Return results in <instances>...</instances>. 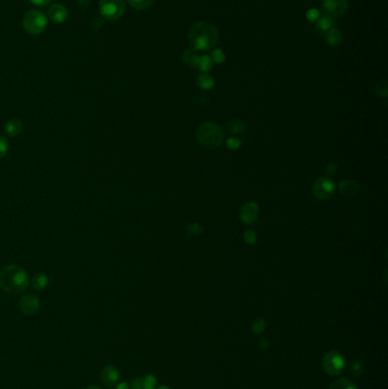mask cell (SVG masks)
Wrapping results in <instances>:
<instances>
[{
  "label": "cell",
  "instance_id": "1",
  "mask_svg": "<svg viewBox=\"0 0 388 389\" xmlns=\"http://www.w3.org/2000/svg\"><path fill=\"white\" fill-rule=\"evenodd\" d=\"M188 39L195 50H209L218 42L219 31L212 23L197 22L190 27Z\"/></svg>",
  "mask_w": 388,
  "mask_h": 389
},
{
  "label": "cell",
  "instance_id": "2",
  "mask_svg": "<svg viewBox=\"0 0 388 389\" xmlns=\"http://www.w3.org/2000/svg\"><path fill=\"white\" fill-rule=\"evenodd\" d=\"M30 280L25 270L18 265H7L0 271V288L12 295L24 293Z\"/></svg>",
  "mask_w": 388,
  "mask_h": 389
},
{
  "label": "cell",
  "instance_id": "3",
  "mask_svg": "<svg viewBox=\"0 0 388 389\" xmlns=\"http://www.w3.org/2000/svg\"><path fill=\"white\" fill-rule=\"evenodd\" d=\"M196 138L203 147L214 149L222 144L223 132L218 124L208 122L199 126L196 132Z\"/></svg>",
  "mask_w": 388,
  "mask_h": 389
},
{
  "label": "cell",
  "instance_id": "4",
  "mask_svg": "<svg viewBox=\"0 0 388 389\" xmlns=\"http://www.w3.org/2000/svg\"><path fill=\"white\" fill-rule=\"evenodd\" d=\"M23 27L31 36L41 34L47 27V17L38 9H31L23 17Z\"/></svg>",
  "mask_w": 388,
  "mask_h": 389
},
{
  "label": "cell",
  "instance_id": "5",
  "mask_svg": "<svg viewBox=\"0 0 388 389\" xmlns=\"http://www.w3.org/2000/svg\"><path fill=\"white\" fill-rule=\"evenodd\" d=\"M321 365L325 373L331 377H337L345 368V360L338 351L331 350L322 358Z\"/></svg>",
  "mask_w": 388,
  "mask_h": 389
},
{
  "label": "cell",
  "instance_id": "6",
  "mask_svg": "<svg viewBox=\"0 0 388 389\" xmlns=\"http://www.w3.org/2000/svg\"><path fill=\"white\" fill-rule=\"evenodd\" d=\"M99 12L106 20H119L125 12L124 0H100Z\"/></svg>",
  "mask_w": 388,
  "mask_h": 389
},
{
  "label": "cell",
  "instance_id": "7",
  "mask_svg": "<svg viewBox=\"0 0 388 389\" xmlns=\"http://www.w3.org/2000/svg\"><path fill=\"white\" fill-rule=\"evenodd\" d=\"M321 6L325 9L326 15L331 18L343 16L348 9L347 0H321Z\"/></svg>",
  "mask_w": 388,
  "mask_h": 389
},
{
  "label": "cell",
  "instance_id": "8",
  "mask_svg": "<svg viewBox=\"0 0 388 389\" xmlns=\"http://www.w3.org/2000/svg\"><path fill=\"white\" fill-rule=\"evenodd\" d=\"M335 190L334 182L330 179H319L313 186V194L321 200L329 199Z\"/></svg>",
  "mask_w": 388,
  "mask_h": 389
},
{
  "label": "cell",
  "instance_id": "9",
  "mask_svg": "<svg viewBox=\"0 0 388 389\" xmlns=\"http://www.w3.org/2000/svg\"><path fill=\"white\" fill-rule=\"evenodd\" d=\"M40 308L39 298L34 296L33 294L24 295L20 299V310L25 315H34Z\"/></svg>",
  "mask_w": 388,
  "mask_h": 389
},
{
  "label": "cell",
  "instance_id": "10",
  "mask_svg": "<svg viewBox=\"0 0 388 389\" xmlns=\"http://www.w3.org/2000/svg\"><path fill=\"white\" fill-rule=\"evenodd\" d=\"M100 379L107 388L115 387L118 385L120 379V372L118 368H115L114 365H106V367L101 370Z\"/></svg>",
  "mask_w": 388,
  "mask_h": 389
},
{
  "label": "cell",
  "instance_id": "11",
  "mask_svg": "<svg viewBox=\"0 0 388 389\" xmlns=\"http://www.w3.org/2000/svg\"><path fill=\"white\" fill-rule=\"evenodd\" d=\"M48 17L55 24H62L67 21L68 11L62 4H54L48 8Z\"/></svg>",
  "mask_w": 388,
  "mask_h": 389
},
{
  "label": "cell",
  "instance_id": "12",
  "mask_svg": "<svg viewBox=\"0 0 388 389\" xmlns=\"http://www.w3.org/2000/svg\"><path fill=\"white\" fill-rule=\"evenodd\" d=\"M259 217V206L254 201H250L244 205L240 212V219L247 224L253 223Z\"/></svg>",
  "mask_w": 388,
  "mask_h": 389
},
{
  "label": "cell",
  "instance_id": "13",
  "mask_svg": "<svg viewBox=\"0 0 388 389\" xmlns=\"http://www.w3.org/2000/svg\"><path fill=\"white\" fill-rule=\"evenodd\" d=\"M339 191L340 194L347 197H353L359 193L360 187L357 181L354 180H344L339 182Z\"/></svg>",
  "mask_w": 388,
  "mask_h": 389
},
{
  "label": "cell",
  "instance_id": "14",
  "mask_svg": "<svg viewBox=\"0 0 388 389\" xmlns=\"http://www.w3.org/2000/svg\"><path fill=\"white\" fill-rule=\"evenodd\" d=\"M23 131V123L21 120L18 119H12L7 122V124L5 125V132L8 137L14 138L17 137L18 134H21Z\"/></svg>",
  "mask_w": 388,
  "mask_h": 389
},
{
  "label": "cell",
  "instance_id": "15",
  "mask_svg": "<svg viewBox=\"0 0 388 389\" xmlns=\"http://www.w3.org/2000/svg\"><path fill=\"white\" fill-rule=\"evenodd\" d=\"M326 40L331 47H338L343 44L344 37L342 32H340L337 27L334 26L333 29H330L328 32H327Z\"/></svg>",
  "mask_w": 388,
  "mask_h": 389
},
{
  "label": "cell",
  "instance_id": "16",
  "mask_svg": "<svg viewBox=\"0 0 388 389\" xmlns=\"http://www.w3.org/2000/svg\"><path fill=\"white\" fill-rule=\"evenodd\" d=\"M200 56L195 49H187L182 55V60L186 65H188L191 68H197Z\"/></svg>",
  "mask_w": 388,
  "mask_h": 389
},
{
  "label": "cell",
  "instance_id": "17",
  "mask_svg": "<svg viewBox=\"0 0 388 389\" xmlns=\"http://www.w3.org/2000/svg\"><path fill=\"white\" fill-rule=\"evenodd\" d=\"M32 286H33L34 289L38 290H44L49 286V278L47 274L39 273L37 274L33 280H32Z\"/></svg>",
  "mask_w": 388,
  "mask_h": 389
},
{
  "label": "cell",
  "instance_id": "18",
  "mask_svg": "<svg viewBox=\"0 0 388 389\" xmlns=\"http://www.w3.org/2000/svg\"><path fill=\"white\" fill-rule=\"evenodd\" d=\"M316 27L318 30L321 32H328L330 29H333L334 27L333 18L328 15H324L319 17V20H318V23H316Z\"/></svg>",
  "mask_w": 388,
  "mask_h": 389
},
{
  "label": "cell",
  "instance_id": "19",
  "mask_svg": "<svg viewBox=\"0 0 388 389\" xmlns=\"http://www.w3.org/2000/svg\"><path fill=\"white\" fill-rule=\"evenodd\" d=\"M329 389H358V387L352 380L343 378L331 383Z\"/></svg>",
  "mask_w": 388,
  "mask_h": 389
},
{
  "label": "cell",
  "instance_id": "20",
  "mask_svg": "<svg viewBox=\"0 0 388 389\" xmlns=\"http://www.w3.org/2000/svg\"><path fill=\"white\" fill-rule=\"evenodd\" d=\"M197 84L202 89L209 90V89H212L214 87V79L211 76H208V74L203 73L197 78Z\"/></svg>",
  "mask_w": 388,
  "mask_h": 389
},
{
  "label": "cell",
  "instance_id": "21",
  "mask_svg": "<svg viewBox=\"0 0 388 389\" xmlns=\"http://www.w3.org/2000/svg\"><path fill=\"white\" fill-rule=\"evenodd\" d=\"M212 66H213V62H212V59H211V57H209V56H207V55L200 56L199 63H198V68L200 69V71L206 73L208 71H211Z\"/></svg>",
  "mask_w": 388,
  "mask_h": 389
},
{
  "label": "cell",
  "instance_id": "22",
  "mask_svg": "<svg viewBox=\"0 0 388 389\" xmlns=\"http://www.w3.org/2000/svg\"><path fill=\"white\" fill-rule=\"evenodd\" d=\"M228 130L230 133L240 134L245 131V124L241 121H231L228 123Z\"/></svg>",
  "mask_w": 388,
  "mask_h": 389
},
{
  "label": "cell",
  "instance_id": "23",
  "mask_svg": "<svg viewBox=\"0 0 388 389\" xmlns=\"http://www.w3.org/2000/svg\"><path fill=\"white\" fill-rule=\"evenodd\" d=\"M128 2L135 9H147L152 6L155 0H128Z\"/></svg>",
  "mask_w": 388,
  "mask_h": 389
},
{
  "label": "cell",
  "instance_id": "24",
  "mask_svg": "<svg viewBox=\"0 0 388 389\" xmlns=\"http://www.w3.org/2000/svg\"><path fill=\"white\" fill-rule=\"evenodd\" d=\"M211 59H212L213 63L222 64L224 60H226V55H224V53L221 49H216V50H213Z\"/></svg>",
  "mask_w": 388,
  "mask_h": 389
},
{
  "label": "cell",
  "instance_id": "25",
  "mask_svg": "<svg viewBox=\"0 0 388 389\" xmlns=\"http://www.w3.org/2000/svg\"><path fill=\"white\" fill-rule=\"evenodd\" d=\"M265 327H266V323L263 319H256L253 323V326H252V329H253L255 334H261V332L264 331Z\"/></svg>",
  "mask_w": 388,
  "mask_h": 389
},
{
  "label": "cell",
  "instance_id": "26",
  "mask_svg": "<svg viewBox=\"0 0 388 389\" xmlns=\"http://www.w3.org/2000/svg\"><path fill=\"white\" fill-rule=\"evenodd\" d=\"M362 371H363L362 362H360V361H354L352 365H350V373L355 377H359L362 374Z\"/></svg>",
  "mask_w": 388,
  "mask_h": 389
},
{
  "label": "cell",
  "instance_id": "27",
  "mask_svg": "<svg viewBox=\"0 0 388 389\" xmlns=\"http://www.w3.org/2000/svg\"><path fill=\"white\" fill-rule=\"evenodd\" d=\"M187 231L188 233L193 234V236H199L203 232V227L199 223H193L190 226L187 227Z\"/></svg>",
  "mask_w": 388,
  "mask_h": 389
},
{
  "label": "cell",
  "instance_id": "28",
  "mask_svg": "<svg viewBox=\"0 0 388 389\" xmlns=\"http://www.w3.org/2000/svg\"><path fill=\"white\" fill-rule=\"evenodd\" d=\"M8 148H9V145H8V142L6 140V138L0 137V159L4 158L5 156L7 155Z\"/></svg>",
  "mask_w": 388,
  "mask_h": 389
},
{
  "label": "cell",
  "instance_id": "29",
  "mask_svg": "<svg viewBox=\"0 0 388 389\" xmlns=\"http://www.w3.org/2000/svg\"><path fill=\"white\" fill-rule=\"evenodd\" d=\"M377 93L381 97H387L388 95V86H387V82L386 81H381L377 84Z\"/></svg>",
  "mask_w": 388,
  "mask_h": 389
},
{
  "label": "cell",
  "instance_id": "30",
  "mask_svg": "<svg viewBox=\"0 0 388 389\" xmlns=\"http://www.w3.org/2000/svg\"><path fill=\"white\" fill-rule=\"evenodd\" d=\"M144 381V389H154L156 386V378L153 376H147L145 379H143Z\"/></svg>",
  "mask_w": 388,
  "mask_h": 389
},
{
  "label": "cell",
  "instance_id": "31",
  "mask_svg": "<svg viewBox=\"0 0 388 389\" xmlns=\"http://www.w3.org/2000/svg\"><path fill=\"white\" fill-rule=\"evenodd\" d=\"M244 240L246 241V243H249V245H253V243L256 242V233L253 230L246 231L244 234Z\"/></svg>",
  "mask_w": 388,
  "mask_h": 389
},
{
  "label": "cell",
  "instance_id": "32",
  "mask_svg": "<svg viewBox=\"0 0 388 389\" xmlns=\"http://www.w3.org/2000/svg\"><path fill=\"white\" fill-rule=\"evenodd\" d=\"M241 145V142L238 138H230L227 140V147L231 151H235V149L239 148Z\"/></svg>",
  "mask_w": 388,
  "mask_h": 389
},
{
  "label": "cell",
  "instance_id": "33",
  "mask_svg": "<svg viewBox=\"0 0 388 389\" xmlns=\"http://www.w3.org/2000/svg\"><path fill=\"white\" fill-rule=\"evenodd\" d=\"M306 17H307V20L310 21V22L318 21V20H319V17H320L319 11H316V9H314V8H311L310 11L306 13Z\"/></svg>",
  "mask_w": 388,
  "mask_h": 389
},
{
  "label": "cell",
  "instance_id": "34",
  "mask_svg": "<svg viewBox=\"0 0 388 389\" xmlns=\"http://www.w3.org/2000/svg\"><path fill=\"white\" fill-rule=\"evenodd\" d=\"M131 388L132 389H143L144 388V381L142 378H134L131 381Z\"/></svg>",
  "mask_w": 388,
  "mask_h": 389
},
{
  "label": "cell",
  "instance_id": "35",
  "mask_svg": "<svg viewBox=\"0 0 388 389\" xmlns=\"http://www.w3.org/2000/svg\"><path fill=\"white\" fill-rule=\"evenodd\" d=\"M336 173V164L330 163L326 167V174L328 176H333Z\"/></svg>",
  "mask_w": 388,
  "mask_h": 389
},
{
  "label": "cell",
  "instance_id": "36",
  "mask_svg": "<svg viewBox=\"0 0 388 389\" xmlns=\"http://www.w3.org/2000/svg\"><path fill=\"white\" fill-rule=\"evenodd\" d=\"M30 2L36 5V6H46V5H48L51 0H30Z\"/></svg>",
  "mask_w": 388,
  "mask_h": 389
},
{
  "label": "cell",
  "instance_id": "37",
  "mask_svg": "<svg viewBox=\"0 0 388 389\" xmlns=\"http://www.w3.org/2000/svg\"><path fill=\"white\" fill-rule=\"evenodd\" d=\"M259 345H260V348L261 349L268 348V340H266V339H261L259 341Z\"/></svg>",
  "mask_w": 388,
  "mask_h": 389
},
{
  "label": "cell",
  "instance_id": "38",
  "mask_svg": "<svg viewBox=\"0 0 388 389\" xmlns=\"http://www.w3.org/2000/svg\"><path fill=\"white\" fill-rule=\"evenodd\" d=\"M118 389H129L127 383H120V385L118 386Z\"/></svg>",
  "mask_w": 388,
  "mask_h": 389
},
{
  "label": "cell",
  "instance_id": "39",
  "mask_svg": "<svg viewBox=\"0 0 388 389\" xmlns=\"http://www.w3.org/2000/svg\"><path fill=\"white\" fill-rule=\"evenodd\" d=\"M85 389H101V388L98 387V386H88Z\"/></svg>",
  "mask_w": 388,
  "mask_h": 389
},
{
  "label": "cell",
  "instance_id": "40",
  "mask_svg": "<svg viewBox=\"0 0 388 389\" xmlns=\"http://www.w3.org/2000/svg\"><path fill=\"white\" fill-rule=\"evenodd\" d=\"M157 389H169V388H167L166 386H162V387H160V388H157Z\"/></svg>",
  "mask_w": 388,
  "mask_h": 389
}]
</instances>
